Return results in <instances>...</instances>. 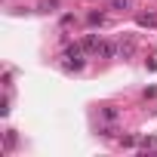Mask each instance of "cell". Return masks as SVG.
Returning <instances> with one entry per match:
<instances>
[{
	"label": "cell",
	"instance_id": "cell-1",
	"mask_svg": "<svg viewBox=\"0 0 157 157\" xmlns=\"http://www.w3.org/2000/svg\"><path fill=\"white\" fill-rule=\"evenodd\" d=\"M117 56H120V59H129V56H132V40H126V43H117Z\"/></svg>",
	"mask_w": 157,
	"mask_h": 157
},
{
	"label": "cell",
	"instance_id": "cell-2",
	"mask_svg": "<svg viewBox=\"0 0 157 157\" xmlns=\"http://www.w3.org/2000/svg\"><path fill=\"white\" fill-rule=\"evenodd\" d=\"M136 22H139L142 28H154V25H157V16H139Z\"/></svg>",
	"mask_w": 157,
	"mask_h": 157
},
{
	"label": "cell",
	"instance_id": "cell-3",
	"mask_svg": "<svg viewBox=\"0 0 157 157\" xmlns=\"http://www.w3.org/2000/svg\"><path fill=\"white\" fill-rule=\"evenodd\" d=\"M102 117H105L108 123H114V120H117L120 114H117V108H111V105H108V108H102Z\"/></svg>",
	"mask_w": 157,
	"mask_h": 157
},
{
	"label": "cell",
	"instance_id": "cell-4",
	"mask_svg": "<svg viewBox=\"0 0 157 157\" xmlns=\"http://www.w3.org/2000/svg\"><path fill=\"white\" fill-rule=\"evenodd\" d=\"M139 148H142V151H157V139H142Z\"/></svg>",
	"mask_w": 157,
	"mask_h": 157
},
{
	"label": "cell",
	"instance_id": "cell-5",
	"mask_svg": "<svg viewBox=\"0 0 157 157\" xmlns=\"http://www.w3.org/2000/svg\"><path fill=\"white\" fill-rule=\"evenodd\" d=\"M86 22H90V25H105V16H102V13H90Z\"/></svg>",
	"mask_w": 157,
	"mask_h": 157
},
{
	"label": "cell",
	"instance_id": "cell-6",
	"mask_svg": "<svg viewBox=\"0 0 157 157\" xmlns=\"http://www.w3.org/2000/svg\"><path fill=\"white\" fill-rule=\"evenodd\" d=\"M120 145H123V148H139V139H136V136H123Z\"/></svg>",
	"mask_w": 157,
	"mask_h": 157
},
{
	"label": "cell",
	"instance_id": "cell-7",
	"mask_svg": "<svg viewBox=\"0 0 157 157\" xmlns=\"http://www.w3.org/2000/svg\"><path fill=\"white\" fill-rule=\"evenodd\" d=\"M108 3H111V10H129V0H108Z\"/></svg>",
	"mask_w": 157,
	"mask_h": 157
},
{
	"label": "cell",
	"instance_id": "cell-8",
	"mask_svg": "<svg viewBox=\"0 0 157 157\" xmlns=\"http://www.w3.org/2000/svg\"><path fill=\"white\" fill-rule=\"evenodd\" d=\"M56 6H59V0H43V3H40V10H43V13H52Z\"/></svg>",
	"mask_w": 157,
	"mask_h": 157
},
{
	"label": "cell",
	"instance_id": "cell-9",
	"mask_svg": "<svg viewBox=\"0 0 157 157\" xmlns=\"http://www.w3.org/2000/svg\"><path fill=\"white\" fill-rule=\"evenodd\" d=\"M99 132H102V136H105V139H114V136H117V129H114V126H102V129H99Z\"/></svg>",
	"mask_w": 157,
	"mask_h": 157
},
{
	"label": "cell",
	"instance_id": "cell-10",
	"mask_svg": "<svg viewBox=\"0 0 157 157\" xmlns=\"http://www.w3.org/2000/svg\"><path fill=\"white\" fill-rule=\"evenodd\" d=\"M71 22H74V16H71V13H68V16H62V19H59V25H62V28H68V25H71Z\"/></svg>",
	"mask_w": 157,
	"mask_h": 157
}]
</instances>
